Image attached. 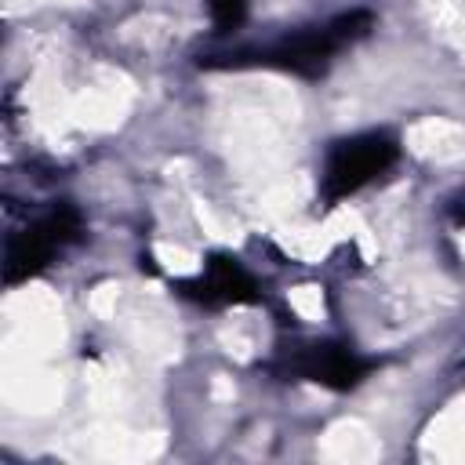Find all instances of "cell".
Returning a JSON list of instances; mask_svg holds the SVG:
<instances>
[{
    "mask_svg": "<svg viewBox=\"0 0 465 465\" xmlns=\"http://www.w3.org/2000/svg\"><path fill=\"white\" fill-rule=\"evenodd\" d=\"M76 236H80V214L73 207H54L51 214H44L40 222H33L29 229H22L11 240L7 262H4V280L15 287V283L36 276L54 258V251H62Z\"/></svg>",
    "mask_w": 465,
    "mask_h": 465,
    "instance_id": "obj_3",
    "label": "cell"
},
{
    "mask_svg": "<svg viewBox=\"0 0 465 465\" xmlns=\"http://www.w3.org/2000/svg\"><path fill=\"white\" fill-rule=\"evenodd\" d=\"M367 29H371V15L367 11H349V15H338L327 25H316V29H305V33L283 40L280 47H272V51H265L258 58L265 65H276V69H287V73H298V76L316 80V76L327 73L331 58L345 44L360 40Z\"/></svg>",
    "mask_w": 465,
    "mask_h": 465,
    "instance_id": "obj_1",
    "label": "cell"
},
{
    "mask_svg": "<svg viewBox=\"0 0 465 465\" xmlns=\"http://www.w3.org/2000/svg\"><path fill=\"white\" fill-rule=\"evenodd\" d=\"M243 15H247V0H211V18L222 33L236 29L243 22Z\"/></svg>",
    "mask_w": 465,
    "mask_h": 465,
    "instance_id": "obj_6",
    "label": "cell"
},
{
    "mask_svg": "<svg viewBox=\"0 0 465 465\" xmlns=\"http://www.w3.org/2000/svg\"><path fill=\"white\" fill-rule=\"evenodd\" d=\"M392 163H396V142L389 134H356V138L334 142L323 167V200L327 203L345 200L349 193L385 174Z\"/></svg>",
    "mask_w": 465,
    "mask_h": 465,
    "instance_id": "obj_2",
    "label": "cell"
},
{
    "mask_svg": "<svg viewBox=\"0 0 465 465\" xmlns=\"http://www.w3.org/2000/svg\"><path fill=\"white\" fill-rule=\"evenodd\" d=\"M178 291L193 302H203V305H243V302L258 298L251 272L236 258H225V254H214L207 262V269L196 280H182Z\"/></svg>",
    "mask_w": 465,
    "mask_h": 465,
    "instance_id": "obj_4",
    "label": "cell"
},
{
    "mask_svg": "<svg viewBox=\"0 0 465 465\" xmlns=\"http://www.w3.org/2000/svg\"><path fill=\"white\" fill-rule=\"evenodd\" d=\"M291 371L305 381H316V385H327V389H356L363 378H367V360H360L352 349L345 345H334V341H323V345H309L302 356H294Z\"/></svg>",
    "mask_w": 465,
    "mask_h": 465,
    "instance_id": "obj_5",
    "label": "cell"
}]
</instances>
